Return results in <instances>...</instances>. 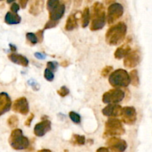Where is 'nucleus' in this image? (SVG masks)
Masks as SVG:
<instances>
[{"instance_id":"36","label":"nucleus","mask_w":152,"mask_h":152,"mask_svg":"<svg viewBox=\"0 0 152 152\" xmlns=\"http://www.w3.org/2000/svg\"><path fill=\"white\" fill-rule=\"evenodd\" d=\"M28 1H29V0H19V4H20L21 7H22V9H25V7H26Z\"/></svg>"},{"instance_id":"12","label":"nucleus","mask_w":152,"mask_h":152,"mask_svg":"<svg viewBox=\"0 0 152 152\" xmlns=\"http://www.w3.org/2000/svg\"><path fill=\"white\" fill-rule=\"evenodd\" d=\"M50 130H51V122L48 120H45L36 125L34 132L36 136L41 137L45 135Z\"/></svg>"},{"instance_id":"27","label":"nucleus","mask_w":152,"mask_h":152,"mask_svg":"<svg viewBox=\"0 0 152 152\" xmlns=\"http://www.w3.org/2000/svg\"><path fill=\"white\" fill-rule=\"evenodd\" d=\"M59 4V0H48L47 1V9L48 10L50 11L53 8Z\"/></svg>"},{"instance_id":"45","label":"nucleus","mask_w":152,"mask_h":152,"mask_svg":"<svg viewBox=\"0 0 152 152\" xmlns=\"http://www.w3.org/2000/svg\"><path fill=\"white\" fill-rule=\"evenodd\" d=\"M14 1L15 0H7V2L8 3V4H10V3H13Z\"/></svg>"},{"instance_id":"29","label":"nucleus","mask_w":152,"mask_h":152,"mask_svg":"<svg viewBox=\"0 0 152 152\" xmlns=\"http://www.w3.org/2000/svg\"><path fill=\"white\" fill-rule=\"evenodd\" d=\"M57 94L62 97H65L66 96H68L70 94V91L66 86H62L59 90L57 91Z\"/></svg>"},{"instance_id":"25","label":"nucleus","mask_w":152,"mask_h":152,"mask_svg":"<svg viewBox=\"0 0 152 152\" xmlns=\"http://www.w3.org/2000/svg\"><path fill=\"white\" fill-rule=\"evenodd\" d=\"M69 117L73 123L75 124H80L81 123V117L78 113L75 111H70L69 112Z\"/></svg>"},{"instance_id":"7","label":"nucleus","mask_w":152,"mask_h":152,"mask_svg":"<svg viewBox=\"0 0 152 152\" xmlns=\"http://www.w3.org/2000/svg\"><path fill=\"white\" fill-rule=\"evenodd\" d=\"M124 7L120 3H112L109 5L108 8V15H107V21L109 25L114 23L118 20L123 15Z\"/></svg>"},{"instance_id":"26","label":"nucleus","mask_w":152,"mask_h":152,"mask_svg":"<svg viewBox=\"0 0 152 152\" xmlns=\"http://www.w3.org/2000/svg\"><path fill=\"white\" fill-rule=\"evenodd\" d=\"M26 39L27 40H28V41L32 45H36L37 43H38V40H37V36H36V34H34V33H31V32L27 33Z\"/></svg>"},{"instance_id":"40","label":"nucleus","mask_w":152,"mask_h":152,"mask_svg":"<svg viewBox=\"0 0 152 152\" xmlns=\"http://www.w3.org/2000/svg\"><path fill=\"white\" fill-rule=\"evenodd\" d=\"M61 65L63 67H67L68 65H69V62H68V61L67 60H65L63 61V62H62V63H61Z\"/></svg>"},{"instance_id":"32","label":"nucleus","mask_w":152,"mask_h":152,"mask_svg":"<svg viewBox=\"0 0 152 152\" xmlns=\"http://www.w3.org/2000/svg\"><path fill=\"white\" fill-rule=\"evenodd\" d=\"M113 71V67L112 66H106L102 70V72H101V75L103 77H106L110 75V74L111 73V71Z\"/></svg>"},{"instance_id":"46","label":"nucleus","mask_w":152,"mask_h":152,"mask_svg":"<svg viewBox=\"0 0 152 152\" xmlns=\"http://www.w3.org/2000/svg\"><path fill=\"white\" fill-rule=\"evenodd\" d=\"M0 1H2V0H0Z\"/></svg>"},{"instance_id":"1","label":"nucleus","mask_w":152,"mask_h":152,"mask_svg":"<svg viewBox=\"0 0 152 152\" xmlns=\"http://www.w3.org/2000/svg\"><path fill=\"white\" fill-rule=\"evenodd\" d=\"M127 34V25L120 22L108 28L105 34V41L109 45H118L123 42Z\"/></svg>"},{"instance_id":"5","label":"nucleus","mask_w":152,"mask_h":152,"mask_svg":"<svg viewBox=\"0 0 152 152\" xmlns=\"http://www.w3.org/2000/svg\"><path fill=\"white\" fill-rule=\"evenodd\" d=\"M126 130L120 120L114 117H111L106 121L105 125V132L103 137H116L124 134Z\"/></svg>"},{"instance_id":"9","label":"nucleus","mask_w":152,"mask_h":152,"mask_svg":"<svg viewBox=\"0 0 152 152\" xmlns=\"http://www.w3.org/2000/svg\"><path fill=\"white\" fill-rule=\"evenodd\" d=\"M106 145L113 152H124L128 147L126 140L116 137H111L107 140Z\"/></svg>"},{"instance_id":"6","label":"nucleus","mask_w":152,"mask_h":152,"mask_svg":"<svg viewBox=\"0 0 152 152\" xmlns=\"http://www.w3.org/2000/svg\"><path fill=\"white\" fill-rule=\"evenodd\" d=\"M125 93L120 88H114L108 91L102 95V102L105 104L118 103L123 100Z\"/></svg>"},{"instance_id":"37","label":"nucleus","mask_w":152,"mask_h":152,"mask_svg":"<svg viewBox=\"0 0 152 152\" xmlns=\"http://www.w3.org/2000/svg\"><path fill=\"white\" fill-rule=\"evenodd\" d=\"M96 152H113L110 151V149L108 148H105V147H101V148H98L96 150Z\"/></svg>"},{"instance_id":"34","label":"nucleus","mask_w":152,"mask_h":152,"mask_svg":"<svg viewBox=\"0 0 152 152\" xmlns=\"http://www.w3.org/2000/svg\"><path fill=\"white\" fill-rule=\"evenodd\" d=\"M19 9H20V6L15 2H13V4H11V6H10V10H11V12H13V13H17L19 10Z\"/></svg>"},{"instance_id":"3","label":"nucleus","mask_w":152,"mask_h":152,"mask_svg":"<svg viewBox=\"0 0 152 152\" xmlns=\"http://www.w3.org/2000/svg\"><path fill=\"white\" fill-rule=\"evenodd\" d=\"M9 144L15 150L27 149L30 145V141L28 137L24 136L23 132L19 129H14L9 137Z\"/></svg>"},{"instance_id":"33","label":"nucleus","mask_w":152,"mask_h":152,"mask_svg":"<svg viewBox=\"0 0 152 152\" xmlns=\"http://www.w3.org/2000/svg\"><path fill=\"white\" fill-rule=\"evenodd\" d=\"M35 34L37 37L38 42H42L43 39H44V30H39V31H37V32Z\"/></svg>"},{"instance_id":"22","label":"nucleus","mask_w":152,"mask_h":152,"mask_svg":"<svg viewBox=\"0 0 152 152\" xmlns=\"http://www.w3.org/2000/svg\"><path fill=\"white\" fill-rule=\"evenodd\" d=\"M71 143L74 145H83L86 143V137L84 135L73 134Z\"/></svg>"},{"instance_id":"19","label":"nucleus","mask_w":152,"mask_h":152,"mask_svg":"<svg viewBox=\"0 0 152 152\" xmlns=\"http://www.w3.org/2000/svg\"><path fill=\"white\" fill-rule=\"evenodd\" d=\"M78 28V19L76 14H71L68 17L65 23V29L67 31H71Z\"/></svg>"},{"instance_id":"39","label":"nucleus","mask_w":152,"mask_h":152,"mask_svg":"<svg viewBox=\"0 0 152 152\" xmlns=\"http://www.w3.org/2000/svg\"><path fill=\"white\" fill-rule=\"evenodd\" d=\"M82 4V0H74V6L79 7Z\"/></svg>"},{"instance_id":"4","label":"nucleus","mask_w":152,"mask_h":152,"mask_svg":"<svg viewBox=\"0 0 152 152\" xmlns=\"http://www.w3.org/2000/svg\"><path fill=\"white\" fill-rule=\"evenodd\" d=\"M108 81L110 85L116 88H126L130 84V77L126 70L120 68L110 74Z\"/></svg>"},{"instance_id":"23","label":"nucleus","mask_w":152,"mask_h":152,"mask_svg":"<svg viewBox=\"0 0 152 152\" xmlns=\"http://www.w3.org/2000/svg\"><path fill=\"white\" fill-rule=\"evenodd\" d=\"M130 77V83L134 87H138L140 85V77L137 70H132L129 74Z\"/></svg>"},{"instance_id":"15","label":"nucleus","mask_w":152,"mask_h":152,"mask_svg":"<svg viewBox=\"0 0 152 152\" xmlns=\"http://www.w3.org/2000/svg\"><path fill=\"white\" fill-rule=\"evenodd\" d=\"M45 0H31L29 13L34 16L39 15L44 10Z\"/></svg>"},{"instance_id":"44","label":"nucleus","mask_w":152,"mask_h":152,"mask_svg":"<svg viewBox=\"0 0 152 152\" xmlns=\"http://www.w3.org/2000/svg\"><path fill=\"white\" fill-rule=\"evenodd\" d=\"M115 1V0H105V2H106V4H112V2H114V1Z\"/></svg>"},{"instance_id":"16","label":"nucleus","mask_w":152,"mask_h":152,"mask_svg":"<svg viewBox=\"0 0 152 152\" xmlns=\"http://www.w3.org/2000/svg\"><path fill=\"white\" fill-rule=\"evenodd\" d=\"M65 12V5L64 4H59L55 8L49 11V19L54 21H59L64 16Z\"/></svg>"},{"instance_id":"30","label":"nucleus","mask_w":152,"mask_h":152,"mask_svg":"<svg viewBox=\"0 0 152 152\" xmlns=\"http://www.w3.org/2000/svg\"><path fill=\"white\" fill-rule=\"evenodd\" d=\"M57 68L58 63L55 61H50V62H47V68L51 71L52 72L54 73L57 70Z\"/></svg>"},{"instance_id":"35","label":"nucleus","mask_w":152,"mask_h":152,"mask_svg":"<svg viewBox=\"0 0 152 152\" xmlns=\"http://www.w3.org/2000/svg\"><path fill=\"white\" fill-rule=\"evenodd\" d=\"M34 114H30V116L28 117V119H27L26 121H25V126H28V127L31 126V123H32V120H34Z\"/></svg>"},{"instance_id":"42","label":"nucleus","mask_w":152,"mask_h":152,"mask_svg":"<svg viewBox=\"0 0 152 152\" xmlns=\"http://www.w3.org/2000/svg\"><path fill=\"white\" fill-rule=\"evenodd\" d=\"M71 0H62V4H64L65 5V4H69L71 3Z\"/></svg>"},{"instance_id":"14","label":"nucleus","mask_w":152,"mask_h":152,"mask_svg":"<svg viewBox=\"0 0 152 152\" xmlns=\"http://www.w3.org/2000/svg\"><path fill=\"white\" fill-rule=\"evenodd\" d=\"M122 107L117 103L108 104L102 110L103 115L108 117H117L120 115Z\"/></svg>"},{"instance_id":"17","label":"nucleus","mask_w":152,"mask_h":152,"mask_svg":"<svg viewBox=\"0 0 152 152\" xmlns=\"http://www.w3.org/2000/svg\"><path fill=\"white\" fill-rule=\"evenodd\" d=\"M8 58L12 62L16 64V65H22L23 67H28L29 64V61L22 54H19L16 53H11L8 55Z\"/></svg>"},{"instance_id":"43","label":"nucleus","mask_w":152,"mask_h":152,"mask_svg":"<svg viewBox=\"0 0 152 152\" xmlns=\"http://www.w3.org/2000/svg\"><path fill=\"white\" fill-rule=\"evenodd\" d=\"M37 152H52V151L49 149H41Z\"/></svg>"},{"instance_id":"38","label":"nucleus","mask_w":152,"mask_h":152,"mask_svg":"<svg viewBox=\"0 0 152 152\" xmlns=\"http://www.w3.org/2000/svg\"><path fill=\"white\" fill-rule=\"evenodd\" d=\"M34 55H35V56L37 58V59H45V54H44V53H36Z\"/></svg>"},{"instance_id":"31","label":"nucleus","mask_w":152,"mask_h":152,"mask_svg":"<svg viewBox=\"0 0 152 152\" xmlns=\"http://www.w3.org/2000/svg\"><path fill=\"white\" fill-rule=\"evenodd\" d=\"M59 21H54V20H50L49 19L48 21L47 22V23L45 25L44 27V30H47V29H50V28H53L58 25L59 23Z\"/></svg>"},{"instance_id":"24","label":"nucleus","mask_w":152,"mask_h":152,"mask_svg":"<svg viewBox=\"0 0 152 152\" xmlns=\"http://www.w3.org/2000/svg\"><path fill=\"white\" fill-rule=\"evenodd\" d=\"M7 125L11 129H16L17 126L19 125V118L17 116L12 115L7 119Z\"/></svg>"},{"instance_id":"13","label":"nucleus","mask_w":152,"mask_h":152,"mask_svg":"<svg viewBox=\"0 0 152 152\" xmlns=\"http://www.w3.org/2000/svg\"><path fill=\"white\" fill-rule=\"evenodd\" d=\"M12 102L10 96L6 92L0 93V116L3 115L11 108Z\"/></svg>"},{"instance_id":"2","label":"nucleus","mask_w":152,"mask_h":152,"mask_svg":"<svg viewBox=\"0 0 152 152\" xmlns=\"http://www.w3.org/2000/svg\"><path fill=\"white\" fill-rule=\"evenodd\" d=\"M91 23L90 29L92 31H96L103 28L105 25V9L103 4L96 1L92 6L91 9Z\"/></svg>"},{"instance_id":"21","label":"nucleus","mask_w":152,"mask_h":152,"mask_svg":"<svg viewBox=\"0 0 152 152\" xmlns=\"http://www.w3.org/2000/svg\"><path fill=\"white\" fill-rule=\"evenodd\" d=\"M91 12L90 9L88 7H85L83 10V13H82V26L83 28H86L88 25L89 22L91 19Z\"/></svg>"},{"instance_id":"41","label":"nucleus","mask_w":152,"mask_h":152,"mask_svg":"<svg viewBox=\"0 0 152 152\" xmlns=\"http://www.w3.org/2000/svg\"><path fill=\"white\" fill-rule=\"evenodd\" d=\"M9 46H10V50H11L12 52H15L16 50V47L15 45H13L12 44H10L9 45Z\"/></svg>"},{"instance_id":"28","label":"nucleus","mask_w":152,"mask_h":152,"mask_svg":"<svg viewBox=\"0 0 152 152\" xmlns=\"http://www.w3.org/2000/svg\"><path fill=\"white\" fill-rule=\"evenodd\" d=\"M44 77L48 81L52 82L54 79V73L52 72L51 71H50V70L46 68L44 71Z\"/></svg>"},{"instance_id":"11","label":"nucleus","mask_w":152,"mask_h":152,"mask_svg":"<svg viewBox=\"0 0 152 152\" xmlns=\"http://www.w3.org/2000/svg\"><path fill=\"white\" fill-rule=\"evenodd\" d=\"M11 106L13 111L19 113L22 115H27L29 113V105H28V99L24 96L16 99Z\"/></svg>"},{"instance_id":"10","label":"nucleus","mask_w":152,"mask_h":152,"mask_svg":"<svg viewBox=\"0 0 152 152\" xmlns=\"http://www.w3.org/2000/svg\"><path fill=\"white\" fill-rule=\"evenodd\" d=\"M140 54L138 50H131L127 55L124 57L123 63L124 66L128 68H132L138 65L140 62Z\"/></svg>"},{"instance_id":"20","label":"nucleus","mask_w":152,"mask_h":152,"mask_svg":"<svg viewBox=\"0 0 152 152\" xmlns=\"http://www.w3.org/2000/svg\"><path fill=\"white\" fill-rule=\"evenodd\" d=\"M131 50H132V48L130 46L128 45H123L117 48V50L114 52V56L116 59H121L124 58Z\"/></svg>"},{"instance_id":"18","label":"nucleus","mask_w":152,"mask_h":152,"mask_svg":"<svg viewBox=\"0 0 152 152\" xmlns=\"http://www.w3.org/2000/svg\"><path fill=\"white\" fill-rule=\"evenodd\" d=\"M22 20L21 16L17 13H13L11 11H8L4 16V22L7 25H17L19 24Z\"/></svg>"},{"instance_id":"8","label":"nucleus","mask_w":152,"mask_h":152,"mask_svg":"<svg viewBox=\"0 0 152 152\" xmlns=\"http://www.w3.org/2000/svg\"><path fill=\"white\" fill-rule=\"evenodd\" d=\"M120 116L122 121L127 125H134L137 121V111L134 107L126 106L122 108Z\"/></svg>"}]
</instances>
